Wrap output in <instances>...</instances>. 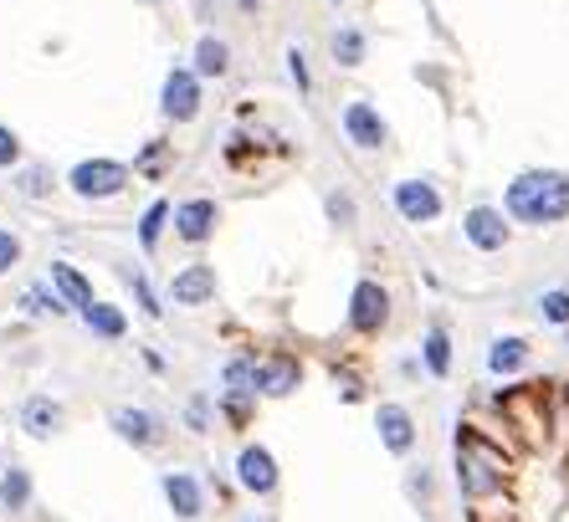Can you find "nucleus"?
Instances as JSON below:
<instances>
[{"mask_svg": "<svg viewBox=\"0 0 569 522\" xmlns=\"http://www.w3.org/2000/svg\"><path fill=\"white\" fill-rule=\"evenodd\" d=\"M503 210L508 221L523 225V231H559V225H569V170H559V164L518 170L503 184Z\"/></svg>", "mask_w": 569, "mask_h": 522, "instance_id": "f03ea898", "label": "nucleus"}, {"mask_svg": "<svg viewBox=\"0 0 569 522\" xmlns=\"http://www.w3.org/2000/svg\"><path fill=\"white\" fill-rule=\"evenodd\" d=\"M396 323V298L385 288L380 277H359L349 288V308H345V328L355 339H380Z\"/></svg>", "mask_w": 569, "mask_h": 522, "instance_id": "20e7f679", "label": "nucleus"}, {"mask_svg": "<svg viewBox=\"0 0 569 522\" xmlns=\"http://www.w3.org/2000/svg\"><path fill=\"white\" fill-rule=\"evenodd\" d=\"M206 113V82L196 78V67H170L164 82H159V118L170 129H190L196 118Z\"/></svg>", "mask_w": 569, "mask_h": 522, "instance_id": "0eeeda50", "label": "nucleus"}, {"mask_svg": "<svg viewBox=\"0 0 569 522\" xmlns=\"http://www.w3.org/2000/svg\"><path fill=\"white\" fill-rule=\"evenodd\" d=\"M390 210H396L406 225L426 231V225H437L447 215V195H441V184L431 174H406V180L390 184Z\"/></svg>", "mask_w": 569, "mask_h": 522, "instance_id": "423d86ee", "label": "nucleus"}, {"mask_svg": "<svg viewBox=\"0 0 569 522\" xmlns=\"http://www.w3.org/2000/svg\"><path fill=\"white\" fill-rule=\"evenodd\" d=\"M170 154H174V139H154V144H144L133 154V174H149V180H154V174L170 164Z\"/></svg>", "mask_w": 569, "mask_h": 522, "instance_id": "2f4dec72", "label": "nucleus"}, {"mask_svg": "<svg viewBox=\"0 0 569 522\" xmlns=\"http://www.w3.org/2000/svg\"><path fill=\"white\" fill-rule=\"evenodd\" d=\"M241 522H262V518H241Z\"/></svg>", "mask_w": 569, "mask_h": 522, "instance_id": "c03bdc74", "label": "nucleus"}, {"mask_svg": "<svg viewBox=\"0 0 569 522\" xmlns=\"http://www.w3.org/2000/svg\"><path fill=\"white\" fill-rule=\"evenodd\" d=\"M190 67H196L200 82H226L231 67H237V52H231V41H226L221 31H206V37L190 47Z\"/></svg>", "mask_w": 569, "mask_h": 522, "instance_id": "aec40b11", "label": "nucleus"}, {"mask_svg": "<svg viewBox=\"0 0 569 522\" xmlns=\"http://www.w3.org/2000/svg\"><path fill=\"white\" fill-rule=\"evenodd\" d=\"M370 57V31L359 27V21H345V27L329 31V62L333 72H359Z\"/></svg>", "mask_w": 569, "mask_h": 522, "instance_id": "412c9836", "label": "nucleus"}, {"mask_svg": "<svg viewBox=\"0 0 569 522\" xmlns=\"http://www.w3.org/2000/svg\"><path fill=\"white\" fill-rule=\"evenodd\" d=\"M11 190L21 200H52L57 174L47 170V164H37V159H31V164H16V170H11Z\"/></svg>", "mask_w": 569, "mask_h": 522, "instance_id": "bb28decb", "label": "nucleus"}, {"mask_svg": "<svg viewBox=\"0 0 569 522\" xmlns=\"http://www.w3.org/2000/svg\"><path fill=\"white\" fill-rule=\"evenodd\" d=\"M288 78H292V88H298V98H313V72H308V52H303V41H292L288 52Z\"/></svg>", "mask_w": 569, "mask_h": 522, "instance_id": "473e14b6", "label": "nucleus"}, {"mask_svg": "<svg viewBox=\"0 0 569 522\" xmlns=\"http://www.w3.org/2000/svg\"><path fill=\"white\" fill-rule=\"evenodd\" d=\"M47 282H52V288L62 292V302L72 308V318H82V313H88V308L98 302L93 277L82 272L78 261H67V257H52V267H47Z\"/></svg>", "mask_w": 569, "mask_h": 522, "instance_id": "a211bd4d", "label": "nucleus"}, {"mask_svg": "<svg viewBox=\"0 0 569 522\" xmlns=\"http://www.w3.org/2000/svg\"><path fill=\"white\" fill-rule=\"evenodd\" d=\"M170 221H174V200H149L144 210H139V221H133V241H139V251L144 257H154L159 247H164V235H170Z\"/></svg>", "mask_w": 569, "mask_h": 522, "instance_id": "4be33fe9", "label": "nucleus"}, {"mask_svg": "<svg viewBox=\"0 0 569 522\" xmlns=\"http://www.w3.org/2000/svg\"><path fill=\"white\" fill-rule=\"evenodd\" d=\"M533 318H539L543 328H559V333H565L569 328V288H543L539 298H533Z\"/></svg>", "mask_w": 569, "mask_h": 522, "instance_id": "c85d7f7f", "label": "nucleus"}, {"mask_svg": "<svg viewBox=\"0 0 569 522\" xmlns=\"http://www.w3.org/2000/svg\"><path fill=\"white\" fill-rule=\"evenodd\" d=\"M329 6H333V11H339V6H355V0H329Z\"/></svg>", "mask_w": 569, "mask_h": 522, "instance_id": "ea45409f", "label": "nucleus"}, {"mask_svg": "<svg viewBox=\"0 0 569 522\" xmlns=\"http://www.w3.org/2000/svg\"><path fill=\"white\" fill-rule=\"evenodd\" d=\"M406 496H411L416 508H437V471L426 466H406Z\"/></svg>", "mask_w": 569, "mask_h": 522, "instance_id": "7c9ffc66", "label": "nucleus"}, {"mask_svg": "<svg viewBox=\"0 0 569 522\" xmlns=\"http://www.w3.org/2000/svg\"><path fill=\"white\" fill-rule=\"evenodd\" d=\"M565 353H569V328H565Z\"/></svg>", "mask_w": 569, "mask_h": 522, "instance_id": "37998d69", "label": "nucleus"}, {"mask_svg": "<svg viewBox=\"0 0 569 522\" xmlns=\"http://www.w3.org/2000/svg\"><path fill=\"white\" fill-rule=\"evenodd\" d=\"M565 496H569V456H565Z\"/></svg>", "mask_w": 569, "mask_h": 522, "instance_id": "58836bf2", "label": "nucleus"}, {"mask_svg": "<svg viewBox=\"0 0 569 522\" xmlns=\"http://www.w3.org/2000/svg\"><path fill=\"white\" fill-rule=\"evenodd\" d=\"M174 241L190 251L211 247L216 231H221V200L211 195H190V200H174V221H170Z\"/></svg>", "mask_w": 569, "mask_h": 522, "instance_id": "9b49d317", "label": "nucleus"}, {"mask_svg": "<svg viewBox=\"0 0 569 522\" xmlns=\"http://www.w3.org/2000/svg\"><path fill=\"white\" fill-rule=\"evenodd\" d=\"M216 420H221L216 415V394H190L186 405H180V431L196 435V441L216 431Z\"/></svg>", "mask_w": 569, "mask_h": 522, "instance_id": "cd10ccee", "label": "nucleus"}, {"mask_svg": "<svg viewBox=\"0 0 569 522\" xmlns=\"http://www.w3.org/2000/svg\"><path fill=\"white\" fill-rule=\"evenodd\" d=\"M16 308H21V318H37V323H62V318H72V308L62 302V292H57L52 282H27L21 298H16Z\"/></svg>", "mask_w": 569, "mask_h": 522, "instance_id": "5701e85b", "label": "nucleus"}, {"mask_svg": "<svg viewBox=\"0 0 569 522\" xmlns=\"http://www.w3.org/2000/svg\"><path fill=\"white\" fill-rule=\"evenodd\" d=\"M482 369H488V379H523L533 369V343L523 339V333H498V339H488V353H482Z\"/></svg>", "mask_w": 569, "mask_h": 522, "instance_id": "dca6fc26", "label": "nucleus"}, {"mask_svg": "<svg viewBox=\"0 0 569 522\" xmlns=\"http://www.w3.org/2000/svg\"><path fill=\"white\" fill-rule=\"evenodd\" d=\"M123 288H129V298H133V308H139V318H149V323H164V292L149 282V272L144 267H123Z\"/></svg>", "mask_w": 569, "mask_h": 522, "instance_id": "a878e982", "label": "nucleus"}, {"mask_svg": "<svg viewBox=\"0 0 569 522\" xmlns=\"http://www.w3.org/2000/svg\"><path fill=\"white\" fill-rule=\"evenodd\" d=\"M62 184L78 200H88V205H108V200H119L123 190L133 184V164L108 159V154H93V159H78V164L62 174Z\"/></svg>", "mask_w": 569, "mask_h": 522, "instance_id": "7ed1b4c3", "label": "nucleus"}, {"mask_svg": "<svg viewBox=\"0 0 569 522\" xmlns=\"http://www.w3.org/2000/svg\"><path fill=\"white\" fill-rule=\"evenodd\" d=\"M21 257H27V247H21V235L0 225V277H11L16 267H21Z\"/></svg>", "mask_w": 569, "mask_h": 522, "instance_id": "f704fd0d", "label": "nucleus"}, {"mask_svg": "<svg viewBox=\"0 0 569 522\" xmlns=\"http://www.w3.org/2000/svg\"><path fill=\"white\" fill-rule=\"evenodd\" d=\"M139 359H144V369H149V374H164V369H170V364H164V353H159V349H139Z\"/></svg>", "mask_w": 569, "mask_h": 522, "instance_id": "e433bc0d", "label": "nucleus"}, {"mask_svg": "<svg viewBox=\"0 0 569 522\" xmlns=\"http://www.w3.org/2000/svg\"><path fill=\"white\" fill-rule=\"evenodd\" d=\"M451 476H457V492H462L467 508L508 502V486H513V445L488 431H477V425H467V431H457V445H451Z\"/></svg>", "mask_w": 569, "mask_h": 522, "instance_id": "f257e3e1", "label": "nucleus"}, {"mask_svg": "<svg viewBox=\"0 0 569 522\" xmlns=\"http://www.w3.org/2000/svg\"><path fill=\"white\" fill-rule=\"evenodd\" d=\"M323 215H329L333 231H355V225H359L355 190H345V184H339V190H329V195H323Z\"/></svg>", "mask_w": 569, "mask_h": 522, "instance_id": "c756f323", "label": "nucleus"}, {"mask_svg": "<svg viewBox=\"0 0 569 522\" xmlns=\"http://www.w3.org/2000/svg\"><path fill=\"white\" fill-rule=\"evenodd\" d=\"M303 379H308V369H303V359L292 349H272V353H262V400H292V394L303 390Z\"/></svg>", "mask_w": 569, "mask_h": 522, "instance_id": "f3484780", "label": "nucleus"}, {"mask_svg": "<svg viewBox=\"0 0 569 522\" xmlns=\"http://www.w3.org/2000/svg\"><path fill=\"white\" fill-rule=\"evenodd\" d=\"M231 482H237V492L252 496V502H267V496H278V492H282V466H278V456H272V445L241 441L237 461H231Z\"/></svg>", "mask_w": 569, "mask_h": 522, "instance_id": "1a4fd4ad", "label": "nucleus"}, {"mask_svg": "<svg viewBox=\"0 0 569 522\" xmlns=\"http://www.w3.org/2000/svg\"><path fill=\"white\" fill-rule=\"evenodd\" d=\"M108 431L119 435L123 445H133L139 456H154V451H164L170 445V435H174V425L159 410H149V405H108Z\"/></svg>", "mask_w": 569, "mask_h": 522, "instance_id": "39448f33", "label": "nucleus"}, {"mask_svg": "<svg viewBox=\"0 0 569 522\" xmlns=\"http://www.w3.org/2000/svg\"><path fill=\"white\" fill-rule=\"evenodd\" d=\"M231 6H237V11H247V16H257L267 6V0H231Z\"/></svg>", "mask_w": 569, "mask_h": 522, "instance_id": "4c0bfd02", "label": "nucleus"}, {"mask_svg": "<svg viewBox=\"0 0 569 522\" xmlns=\"http://www.w3.org/2000/svg\"><path fill=\"white\" fill-rule=\"evenodd\" d=\"M159 492L170 502L174 522H200L206 508H211V492H206V476L190 466H164L159 471Z\"/></svg>", "mask_w": 569, "mask_h": 522, "instance_id": "f8f14e48", "label": "nucleus"}, {"mask_svg": "<svg viewBox=\"0 0 569 522\" xmlns=\"http://www.w3.org/2000/svg\"><path fill=\"white\" fill-rule=\"evenodd\" d=\"M513 231L518 225L508 221V210L492 205V200H477V205L462 210V241L477 257H503V251L513 247Z\"/></svg>", "mask_w": 569, "mask_h": 522, "instance_id": "9d476101", "label": "nucleus"}, {"mask_svg": "<svg viewBox=\"0 0 569 522\" xmlns=\"http://www.w3.org/2000/svg\"><path fill=\"white\" fill-rule=\"evenodd\" d=\"M16 164H27V159H21V139H16V129L0 123V170H16Z\"/></svg>", "mask_w": 569, "mask_h": 522, "instance_id": "c9c22d12", "label": "nucleus"}, {"mask_svg": "<svg viewBox=\"0 0 569 522\" xmlns=\"http://www.w3.org/2000/svg\"><path fill=\"white\" fill-rule=\"evenodd\" d=\"M6 466H11V461H6V445H0V471H6Z\"/></svg>", "mask_w": 569, "mask_h": 522, "instance_id": "a19ab883", "label": "nucleus"}, {"mask_svg": "<svg viewBox=\"0 0 569 522\" xmlns=\"http://www.w3.org/2000/svg\"><path fill=\"white\" fill-rule=\"evenodd\" d=\"M375 435H380V451L396 461H411L416 441H421V425H416V410L400 405V400H380L375 405Z\"/></svg>", "mask_w": 569, "mask_h": 522, "instance_id": "4468645a", "label": "nucleus"}, {"mask_svg": "<svg viewBox=\"0 0 569 522\" xmlns=\"http://www.w3.org/2000/svg\"><path fill=\"white\" fill-rule=\"evenodd\" d=\"M216 298H221V277H216L211 261H186V267L170 277V288H164V302H174L180 313H200V308H211Z\"/></svg>", "mask_w": 569, "mask_h": 522, "instance_id": "ddd939ff", "label": "nucleus"}, {"mask_svg": "<svg viewBox=\"0 0 569 522\" xmlns=\"http://www.w3.org/2000/svg\"><path fill=\"white\" fill-rule=\"evenodd\" d=\"M31 502H37V482H31L27 466H6L0 471V512H11V518H21V512H31Z\"/></svg>", "mask_w": 569, "mask_h": 522, "instance_id": "393cba45", "label": "nucleus"}, {"mask_svg": "<svg viewBox=\"0 0 569 522\" xmlns=\"http://www.w3.org/2000/svg\"><path fill=\"white\" fill-rule=\"evenodd\" d=\"M416 359H421V369L431 379H451V369H457V343H451V328L441 323V318H431V323L421 328Z\"/></svg>", "mask_w": 569, "mask_h": 522, "instance_id": "6ab92c4d", "label": "nucleus"}, {"mask_svg": "<svg viewBox=\"0 0 569 522\" xmlns=\"http://www.w3.org/2000/svg\"><path fill=\"white\" fill-rule=\"evenodd\" d=\"M339 133L355 154H385L390 149V118L380 113V103L370 98H345L339 108Z\"/></svg>", "mask_w": 569, "mask_h": 522, "instance_id": "6e6552de", "label": "nucleus"}, {"mask_svg": "<svg viewBox=\"0 0 569 522\" xmlns=\"http://www.w3.org/2000/svg\"><path fill=\"white\" fill-rule=\"evenodd\" d=\"M333 390H339V394H345V400H349V405H359V400H365V374H359V369H339V364H333Z\"/></svg>", "mask_w": 569, "mask_h": 522, "instance_id": "72a5a7b5", "label": "nucleus"}, {"mask_svg": "<svg viewBox=\"0 0 569 522\" xmlns=\"http://www.w3.org/2000/svg\"><path fill=\"white\" fill-rule=\"evenodd\" d=\"M144 6H170V0H144Z\"/></svg>", "mask_w": 569, "mask_h": 522, "instance_id": "79ce46f5", "label": "nucleus"}, {"mask_svg": "<svg viewBox=\"0 0 569 522\" xmlns=\"http://www.w3.org/2000/svg\"><path fill=\"white\" fill-rule=\"evenodd\" d=\"M82 328H88L98 343H123V339H129V313H123L119 302H103V298H98L93 308L82 313Z\"/></svg>", "mask_w": 569, "mask_h": 522, "instance_id": "b1692460", "label": "nucleus"}, {"mask_svg": "<svg viewBox=\"0 0 569 522\" xmlns=\"http://www.w3.org/2000/svg\"><path fill=\"white\" fill-rule=\"evenodd\" d=\"M16 425H21V435L27 441H57V435L67 431V405L57 400V394H47V390H37V394H27L21 400V410H16Z\"/></svg>", "mask_w": 569, "mask_h": 522, "instance_id": "2eb2a0df", "label": "nucleus"}]
</instances>
